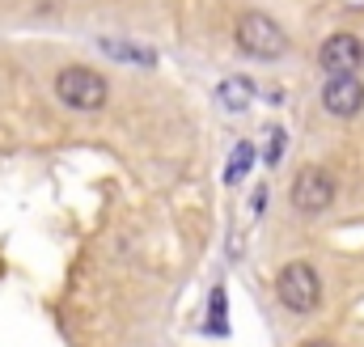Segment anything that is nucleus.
Instances as JSON below:
<instances>
[{"label": "nucleus", "mask_w": 364, "mask_h": 347, "mask_svg": "<svg viewBox=\"0 0 364 347\" xmlns=\"http://www.w3.org/2000/svg\"><path fill=\"white\" fill-rule=\"evenodd\" d=\"M322 110L335 114V119H352V114H360L364 110L360 77H356V73H339V77H331L326 89H322Z\"/></svg>", "instance_id": "nucleus-6"}, {"label": "nucleus", "mask_w": 364, "mask_h": 347, "mask_svg": "<svg viewBox=\"0 0 364 347\" xmlns=\"http://www.w3.org/2000/svg\"><path fill=\"white\" fill-rule=\"evenodd\" d=\"M237 47L250 55V60H279L288 51V38L279 30V21L267 17V13H246L237 17V30H233Z\"/></svg>", "instance_id": "nucleus-3"}, {"label": "nucleus", "mask_w": 364, "mask_h": 347, "mask_svg": "<svg viewBox=\"0 0 364 347\" xmlns=\"http://www.w3.org/2000/svg\"><path fill=\"white\" fill-rule=\"evenodd\" d=\"M55 97H60L68 110H85V114H90V110H102V106H106L110 85H106L102 73L73 64V68H64V73L55 77Z\"/></svg>", "instance_id": "nucleus-2"}, {"label": "nucleus", "mask_w": 364, "mask_h": 347, "mask_svg": "<svg viewBox=\"0 0 364 347\" xmlns=\"http://www.w3.org/2000/svg\"><path fill=\"white\" fill-rule=\"evenodd\" d=\"M275 297L288 314H314L322 305V279L309 262H288L275 275Z\"/></svg>", "instance_id": "nucleus-1"}, {"label": "nucleus", "mask_w": 364, "mask_h": 347, "mask_svg": "<svg viewBox=\"0 0 364 347\" xmlns=\"http://www.w3.org/2000/svg\"><path fill=\"white\" fill-rule=\"evenodd\" d=\"M97 47H102V55L123 60V64H132V68H153V64H157V55H153L149 47H136V43H123V38H97Z\"/></svg>", "instance_id": "nucleus-8"}, {"label": "nucleus", "mask_w": 364, "mask_h": 347, "mask_svg": "<svg viewBox=\"0 0 364 347\" xmlns=\"http://www.w3.org/2000/svg\"><path fill=\"white\" fill-rule=\"evenodd\" d=\"M284 144H288L284 127H272V144H267V166H279V157H284Z\"/></svg>", "instance_id": "nucleus-10"}, {"label": "nucleus", "mask_w": 364, "mask_h": 347, "mask_svg": "<svg viewBox=\"0 0 364 347\" xmlns=\"http://www.w3.org/2000/svg\"><path fill=\"white\" fill-rule=\"evenodd\" d=\"M250 166H255V144H246V140H242V144L233 149V161H229V174H225V182H237V178L250 170Z\"/></svg>", "instance_id": "nucleus-9"}, {"label": "nucleus", "mask_w": 364, "mask_h": 347, "mask_svg": "<svg viewBox=\"0 0 364 347\" xmlns=\"http://www.w3.org/2000/svg\"><path fill=\"white\" fill-rule=\"evenodd\" d=\"M216 102H220L229 114L250 110V102H255V81H250V77H225V81L216 85Z\"/></svg>", "instance_id": "nucleus-7"}, {"label": "nucleus", "mask_w": 364, "mask_h": 347, "mask_svg": "<svg viewBox=\"0 0 364 347\" xmlns=\"http://www.w3.org/2000/svg\"><path fill=\"white\" fill-rule=\"evenodd\" d=\"M364 64V43L356 34H331L318 51V68L326 77H339V73H360Z\"/></svg>", "instance_id": "nucleus-5"}, {"label": "nucleus", "mask_w": 364, "mask_h": 347, "mask_svg": "<svg viewBox=\"0 0 364 347\" xmlns=\"http://www.w3.org/2000/svg\"><path fill=\"white\" fill-rule=\"evenodd\" d=\"M305 347H335V343H326V339H314V343H305Z\"/></svg>", "instance_id": "nucleus-11"}, {"label": "nucleus", "mask_w": 364, "mask_h": 347, "mask_svg": "<svg viewBox=\"0 0 364 347\" xmlns=\"http://www.w3.org/2000/svg\"><path fill=\"white\" fill-rule=\"evenodd\" d=\"M288 199H292L296 212L318 216V212H326V208L335 203V178H331L326 170H318V166H309V170H301L296 178H292Z\"/></svg>", "instance_id": "nucleus-4"}]
</instances>
